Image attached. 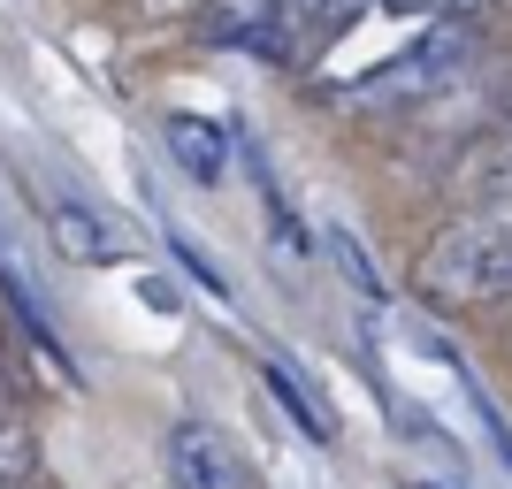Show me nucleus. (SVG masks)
<instances>
[{
  "label": "nucleus",
  "instance_id": "nucleus-2",
  "mask_svg": "<svg viewBox=\"0 0 512 489\" xmlns=\"http://www.w3.org/2000/svg\"><path fill=\"white\" fill-rule=\"evenodd\" d=\"M474 54H482V31H474V16H436V23L421 31V46L390 54V62L367 77L360 100H367V107H406V100H428V92L459 85Z\"/></svg>",
  "mask_w": 512,
  "mask_h": 489
},
{
  "label": "nucleus",
  "instance_id": "nucleus-11",
  "mask_svg": "<svg viewBox=\"0 0 512 489\" xmlns=\"http://www.w3.org/2000/svg\"><path fill=\"white\" fill-rule=\"evenodd\" d=\"M490 0H436V16H482Z\"/></svg>",
  "mask_w": 512,
  "mask_h": 489
},
{
  "label": "nucleus",
  "instance_id": "nucleus-10",
  "mask_svg": "<svg viewBox=\"0 0 512 489\" xmlns=\"http://www.w3.org/2000/svg\"><path fill=\"white\" fill-rule=\"evenodd\" d=\"M169 245H176V260H184V268H192V276L207 283V291H222V276H214L207 260H199V245H192V237H184V230H169Z\"/></svg>",
  "mask_w": 512,
  "mask_h": 489
},
{
  "label": "nucleus",
  "instance_id": "nucleus-8",
  "mask_svg": "<svg viewBox=\"0 0 512 489\" xmlns=\"http://www.w3.org/2000/svg\"><path fill=\"white\" fill-rule=\"evenodd\" d=\"M39 467V444H31V428L23 421H0V489H23Z\"/></svg>",
  "mask_w": 512,
  "mask_h": 489
},
{
  "label": "nucleus",
  "instance_id": "nucleus-3",
  "mask_svg": "<svg viewBox=\"0 0 512 489\" xmlns=\"http://www.w3.org/2000/svg\"><path fill=\"white\" fill-rule=\"evenodd\" d=\"M367 0H276V16H268V39H260V62H306V54H321V46L337 39L344 23L360 16Z\"/></svg>",
  "mask_w": 512,
  "mask_h": 489
},
{
  "label": "nucleus",
  "instance_id": "nucleus-13",
  "mask_svg": "<svg viewBox=\"0 0 512 489\" xmlns=\"http://www.w3.org/2000/svg\"><path fill=\"white\" fill-rule=\"evenodd\" d=\"M413 489H428V482H413Z\"/></svg>",
  "mask_w": 512,
  "mask_h": 489
},
{
  "label": "nucleus",
  "instance_id": "nucleus-1",
  "mask_svg": "<svg viewBox=\"0 0 512 489\" xmlns=\"http://www.w3.org/2000/svg\"><path fill=\"white\" fill-rule=\"evenodd\" d=\"M413 291L436 314H474L512 298V207H474L413 253Z\"/></svg>",
  "mask_w": 512,
  "mask_h": 489
},
{
  "label": "nucleus",
  "instance_id": "nucleus-5",
  "mask_svg": "<svg viewBox=\"0 0 512 489\" xmlns=\"http://www.w3.org/2000/svg\"><path fill=\"white\" fill-rule=\"evenodd\" d=\"M46 237H54V253H62V260H85V268L123 260V230H107L85 199H54V207H46Z\"/></svg>",
  "mask_w": 512,
  "mask_h": 489
},
{
  "label": "nucleus",
  "instance_id": "nucleus-9",
  "mask_svg": "<svg viewBox=\"0 0 512 489\" xmlns=\"http://www.w3.org/2000/svg\"><path fill=\"white\" fill-rule=\"evenodd\" d=\"M329 245H337V268H344V276H352V291H360L367 306H383V283H375V260L360 253V237H352V230H337V237H329Z\"/></svg>",
  "mask_w": 512,
  "mask_h": 489
},
{
  "label": "nucleus",
  "instance_id": "nucleus-7",
  "mask_svg": "<svg viewBox=\"0 0 512 489\" xmlns=\"http://www.w3.org/2000/svg\"><path fill=\"white\" fill-rule=\"evenodd\" d=\"M260 375H268V390H276V405H283V413H291V421L306 428V444H337V421H329V405H321L314 390H306L299 375H291V367H283V360H268V367H260Z\"/></svg>",
  "mask_w": 512,
  "mask_h": 489
},
{
  "label": "nucleus",
  "instance_id": "nucleus-6",
  "mask_svg": "<svg viewBox=\"0 0 512 489\" xmlns=\"http://www.w3.org/2000/svg\"><path fill=\"white\" fill-rule=\"evenodd\" d=\"M161 146H169V161L192 184H222V169H230V146H222V130L207 123V115H169L161 123Z\"/></svg>",
  "mask_w": 512,
  "mask_h": 489
},
{
  "label": "nucleus",
  "instance_id": "nucleus-12",
  "mask_svg": "<svg viewBox=\"0 0 512 489\" xmlns=\"http://www.w3.org/2000/svg\"><path fill=\"white\" fill-rule=\"evenodd\" d=\"M383 8H406V16H436V0H383Z\"/></svg>",
  "mask_w": 512,
  "mask_h": 489
},
{
  "label": "nucleus",
  "instance_id": "nucleus-4",
  "mask_svg": "<svg viewBox=\"0 0 512 489\" xmlns=\"http://www.w3.org/2000/svg\"><path fill=\"white\" fill-rule=\"evenodd\" d=\"M161 459H169L176 489H245V459H237V444L214 421H176Z\"/></svg>",
  "mask_w": 512,
  "mask_h": 489
}]
</instances>
